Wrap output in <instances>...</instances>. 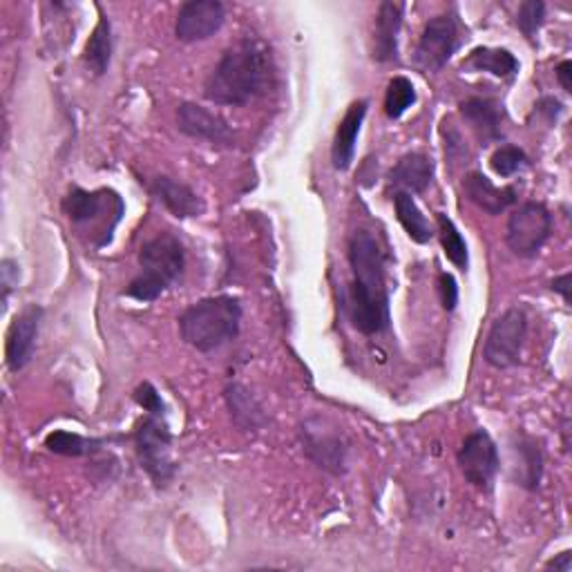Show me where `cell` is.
I'll list each match as a JSON object with an SVG mask.
<instances>
[{"label": "cell", "instance_id": "obj_30", "mask_svg": "<svg viewBox=\"0 0 572 572\" xmlns=\"http://www.w3.org/2000/svg\"><path fill=\"white\" fill-rule=\"evenodd\" d=\"M544 21H546V5L541 3V0H526V3L519 8L517 27L522 30V34L528 41H535Z\"/></svg>", "mask_w": 572, "mask_h": 572}, {"label": "cell", "instance_id": "obj_9", "mask_svg": "<svg viewBox=\"0 0 572 572\" xmlns=\"http://www.w3.org/2000/svg\"><path fill=\"white\" fill-rule=\"evenodd\" d=\"M300 441L305 445V451L309 454V459L318 468L331 474L347 472L350 443L338 427L329 425L322 419H309L300 427Z\"/></svg>", "mask_w": 572, "mask_h": 572}, {"label": "cell", "instance_id": "obj_32", "mask_svg": "<svg viewBox=\"0 0 572 572\" xmlns=\"http://www.w3.org/2000/svg\"><path fill=\"white\" fill-rule=\"evenodd\" d=\"M438 291H441V302H443L445 311H454L456 305H459V284H456L454 275H449V273L438 275Z\"/></svg>", "mask_w": 572, "mask_h": 572}, {"label": "cell", "instance_id": "obj_17", "mask_svg": "<svg viewBox=\"0 0 572 572\" xmlns=\"http://www.w3.org/2000/svg\"><path fill=\"white\" fill-rule=\"evenodd\" d=\"M403 14H405V3H382L376 14V25H374V59L378 64L396 61L398 59V34L403 27Z\"/></svg>", "mask_w": 572, "mask_h": 572}, {"label": "cell", "instance_id": "obj_10", "mask_svg": "<svg viewBox=\"0 0 572 572\" xmlns=\"http://www.w3.org/2000/svg\"><path fill=\"white\" fill-rule=\"evenodd\" d=\"M456 461H459V468L468 483H472L481 492L492 490L501 468V459L496 443L485 430H477L464 441Z\"/></svg>", "mask_w": 572, "mask_h": 572}, {"label": "cell", "instance_id": "obj_12", "mask_svg": "<svg viewBox=\"0 0 572 572\" xmlns=\"http://www.w3.org/2000/svg\"><path fill=\"white\" fill-rule=\"evenodd\" d=\"M226 23V8L219 0H191L184 3L178 23L175 34L184 43H199L210 36H215Z\"/></svg>", "mask_w": 572, "mask_h": 572}, {"label": "cell", "instance_id": "obj_23", "mask_svg": "<svg viewBox=\"0 0 572 572\" xmlns=\"http://www.w3.org/2000/svg\"><path fill=\"white\" fill-rule=\"evenodd\" d=\"M393 208H396V217H398L400 226L405 228V233L412 238V242L427 244L434 238L430 221L425 219V215L421 213V208L416 206V202L410 193L396 191L393 193Z\"/></svg>", "mask_w": 572, "mask_h": 572}, {"label": "cell", "instance_id": "obj_34", "mask_svg": "<svg viewBox=\"0 0 572 572\" xmlns=\"http://www.w3.org/2000/svg\"><path fill=\"white\" fill-rule=\"evenodd\" d=\"M552 291H557L565 305H570V273H563L552 279Z\"/></svg>", "mask_w": 572, "mask_h": 572}, {"label": "cell", "instance_id": "obj_14", "mask_svg": "<svg viewBox=\"0 0 572 572\" xmlns=\"http://www.w3.org/2000/svg\"><path fill=\"white\" fill-rule=\"evenodd\" d=\"M41 320H43V309L36 305L25 307L14 318L5 342V363L10 371H21L32 361Z\"/></svg>", "mask_w": 572, "mask_h": 572}, {"label": "cell", "instance_id": "obj_19", "mask_svg": "<svg viewBox=\"0 0 572 572\" xmlns=\"http://www.w3.org/2000/svg\"><path fill=\"white\" fill-rule=\"evenodd\" d=\"M150 191L178 219L199 217L206 210L204 199L188 184L173 178H155Z\"/></svg>", "mask_w": 572, "mask_h": 572}, {"label": "cell", "instance_id": "obj_33", "mask_svg": "<svg viewBox=\"0 0 572 572\" xmlns=\"http://www.w3.org/2000/svg\"><path fill=\"white\" fill-rule=\"evenodd\" d=\"M557 81H559V85L563 88V92H572V83H570V77H572V64L570 61H561L559 66H557Z\"/></svg>", "mask_w": 572, "mask_h": 572}, {"label": "cell", "instance_id": "obj_21", "mask_svg": "<svg viewBox=\"0 0 572 572\" xmlns=\"http://www.w3.org/2000/svg\"><path fill=\"white\" fill-rule=\"evenodd\" d=\"M224 398H226L228 410H231L233 421L242 430H260L266 423L262 405L244 385H240V382L228 385L224 391Z\"/></svg>", "mask_w": 572, "mask_h": 572}, {"label": "cell", "instance_id": "obj_13", "mask_svg": "<svg viewBox=\"0 0 572 572\" xmlns=\"http://www.w3.org/2000/svg\"><path fill=\"white\" fill-rule=\"evenodd\" d=\"M178 124H180V130L193 139H202V141H208L213 146H224V148H233V144H236L233 130L226 124L221 114H217L204 105L182 103L178 110Z\"/></svg>", "mask_w": 572, "mask_h": 572}, {"label": "cell", "instance_id": "obj_1", "mask_svg": "<svg viewBox=\"0 0 572 572\" xmlns=\"http://www.w3.org/2000/svg\"><path fill=\"white\" fill-rule=\"evenodd\" d=\"M350 320L365 335L389 329V286L385 275V251L378 238L361 228L350 240Z\"/></svg>", "mask_w": 572, "mask_h": 572}, {"label": "cell", "instance_id": "obj_20", "mask_svg": "<svg viewBox=\"0 0 572 572\" xmlns=\"http://www.w3.org/2000/svg\"><path fill=\"white\" fill-rule=\"evenodd\" d=\"M464 193L474 206H479L488 215H501L517 202V191L512 186L505 188L494 186L492 180H488L483 173H479V170L464 178Z\"/></svg>", "mask_w": 572, "mask_h": 572}, {"label": "cell", "instance_id": "obj_35", "mask_svg": "<svg viewBox=\"0 0 572 572\" xmlns=\"http://www.w3.org/2000/svg\"><path fill=\"white\" fill-rule=\"evenodd\" d=\"M546 568H554V570H561V572H570L572 570V552L565 550L561 554H557L554 559H550L546 563Z\"/></svg>", "mask_w": 572, "mask_h": 572}, {"label": "cell", "instance_id": "obj_7", "mask_svg": "<svg viewBox=\"0 0 572 572\" xmlns=\"http://www.w3.org/2000/svg\"><path fill=\"white\" fill-rule=\"evenodd\" d=\"M528 340V318L526 311L514 307L499 316L488 333L483 358L494 369L517 367L522 361V352Z\"/></svg>", "mask_w": 572, "mask_h": 572}, {"label": "cell", "instance_id": "obj_2", "mask_svg": "<svg viewBox=\"0 0 572 572\" xmlns=\"http://www.w3.org/2000/svg\"><path fill=\"white\" fill-rule=\"evenodd\" d=\"M273 85V64L264 43L242 38L228 47L204 83V96L215 105H249Z\"/></svg>", "mask_w": 572, "mask_h": 572}, {"label": "cell", "instance_id": "obj_27", "mask_svg": "<svg viewBox=\"0 0 572 572\" xmlns=\"http://www.w3.org/2000/svg\"><path fill=\"white\" fill-rule=\"evenodd\" d=\"M514 451L522 456V477H519V485L528 488V490H537L541 483V474H544V454L537 447L535 441L530 438H522L519 445H514Z\"/></svg>", "mask_w": 572, "mask_h": 572}, {"label": "cell", "instance_id": "obj_25", "mask_svg": "<svg viewBox=\"0 0 572 572\" xmlns=\"http://www.w3.org/2000/svg\"><path fill=\"white\" fill-rule=\"evenodd\" d=\"M436 224H438V236H441V244H443L447 260L456 268L468 271V264H470L468 244H466L464 236L459 233V228L454 226V221L445 213H436Z\"/></svg>", "mask_w": 572, "mask_h": 572}, {"label": "cell", "instance_id": "obj_11", "mask_svg": "<svg viewBox=\"0 0 572 572\" xmlns=\"http://www.w3.org/2000/svg\"><path fill=\"white\" fill-rule=\"evenodd\" d=\"M456 47H459V23L447 14L434 16L421 34L414 64L421 72H438L447 66Z\"/></svg>", "mask_w": 572, "mask_h": 572}, {"label": "cell", "instance_id": "obj_28", "mask_svg": "<svg viewBox=\"0 0 572 572\" xmlns=\"http://www.w3.org/2000/svg\"><path fill=\"white\" fill-rule=\"evenodd\" d=\"M528 163H530L528 155L517 146H501L490 159L492 170L501 178H512L522 173L524 168H528Z\"/></svg>", "mask_w": 572, "mask_h": 572}, {"label": "cell", "instance_id": "obj_4", "mask_svg": "<svg viewBox=\"0 0 572 572\" xmlns=\"http://www.w3.org/2000/svg\"><path fill=\"white\" fill-rule=\"evenodd\" d=\"M139 266L141 273L128 284L126 296L137 302H155L184 275V247L173 233H159L141 247Z\"/></svg>", "mask_w": 572, "mask_h": 572}, {"label": "cell", "instance_id": "obj_16", "mask_svg": "<svg viewBox=\"0 0 572 572\" xmlns=\"http://www.w3.org/2000/svg\"><path fill=\"white\" fill-rule=\"evenodd\" d=\"M367 101H356L350 105L347 114L342 117L335 137H333V146H331V161L335 170H350L354 163V155H356V141L361 135V128L365 124L367 117Z\"/></svg>", "mask_w": 572, "mask_h": 572}, {"label": "cell", "instance_id": "obj_29", "mask_svg": "<svg viewBox=\"0 0 572 572\" xmlns=\"http://www.w3.org/2000/svg\"><path fill=\"white\" fill-rule=\"evenodd\" d=\"M92 445H94L92 441H88L79 434L66 432V430L52 432L45 438V447L54 454H61V456H85L92 449Z\"/></svg>", "mask_w": 572, "mask_h": 572}, {"label": "cell", "instance_id": "obj_18", "mask_svg": "<svg viewBox=\"0 0 572 572\" xmlns=\"http://www.w3.org/2000/svg\"><path fill=\"white\" fill-rule=\"evenodd\" d=\"M434 180V163L423 152H410L400 157L398 163L391 168L389 184L396 191H403L410 195H423Z\"/></svg>", "mask_w": 572, "mask_h": 572}, {"label": "cell", "instance_id": "obj_22", "mask_svg": "<svg viewBox=\"0 0 572 572\" xmlns=\"http://www.w3.org/2000/svg\"><path fill=\"white\" fill-rule=\"evenodd\" d=\"M464 68L474 72H490L499 79H512L519 72V61L514 59V54L501 47H477L468 56Z\"/></svg>", "mask_w": 572, "mask_h": 572}, {"label": "cell", "instance_id": "obj_6", "mask_svg": "<svg viewBox=\"0 0 572 572\" xmlns=\"http://www.w3.org/2000/svg\"><path fill=\"white\" fill-rule=\"evenodd\" d=\"M170 447H173V434H170L168 423L163 416L148 414L135 430V449L141 468L157 488L173 481L178 472Z\"/></svg>", "mask_w": 572, "mask_h": 572}, {"label": "cell", "instance_id": "obj_15", "mask_svg": "<svg viewBox=\"0 0 572 572\" xmlns=\"http://www.w3.org/2000/svg\"><path fill=\"white\" fill-rule=\"evenodd\" d=\"M461 117L470 124L481 146H490L501 141V124H503V105L494 99L472 96L461 103Z\"/></svg>", "mask_w": 572, "mask_h": 572}, {"label": "cell", "instance_id": "obj_26", "mask_svg": "<svg viewBox=\"0 0 572 572\" xmlns=\"http://www.w3.org/2000/svg\"><path fill=\"white\" fill-rule=\"evenodd\" d=\"M416 103L414 83L408 77H393L385 94V112L389 119H400Z\"/></svg>", "mask_w": 572, "mask_h": 572}, {"label": "cell", "instance_id": "obj_5", "mask_svg": "<svg viewBox=\"0 0 572 572\" xmlns=\"http://www.w3.org/2000/svg\"><path fill=\"white\" fill-rule=\"evenodd\" d=\"M64 213L79 228H90L92 236H99L96 249H103L112 240V231L117 228L126 213V204L119 193L110 188L85 191L75 186L64 199Z\"/></svg>", "mask_w": 572, "mask_h": 572}, {"label": "cell", "instance_id": "obj_24", "mask_svg": "<svg viewBox=\"0 0 572 572\" xmlns=\"http://www.w3.org/2000/svg\"><path fill=\"white\" fill-rule=\"evenodd\" d=\"M112 25L107 21V16L101 12V19L90 36V41L85 43V52H83V61L90 68V72L94 77H103L110 68L112 61Z\"/></svg>", "mask_w": 572, "mask_h": 572}, {"label": "cell", "instance_id": "obj_8", "mask_svg": "<svg viewBox=\"0 0 572 572\" xmlns=\"http://www.w3.org/2000/svg\"><path fill=\"white\" fill-rule=\"evenodd\" d=\"M552 233V215L541 202H526L512 210L505 242L517 258H535Z\"/></svg>", "mask_w": 572, "mask_h": 572}, {"label": "cell", "instance_id": "obj_3", "mask_svg": "<svg viewBox=\"0 0 572 572\" xmlns=\"http://www.w3.org/2000/svg\"><path fill=\"white\" fill-rule=\"evenodd\" d=\"M242 302L233 296L204 298L180 316V333L186 345L210 354L240 335Z\"/></svg>", "mask_w": 572, "mask_h": 572}, {"label": "cell", "instance_id": "obj_31", "mask_svg": "<svg viewBox=\"0 0 572 572\" xmlns=\"http://www.w3.org/2000/svg\"><path fill=\"white\" fill-rule=\"evenodd\" d=\"M135 403L139 408H144L152 416H165V405H163V400H161V393L155 389L152 382H141L135 389Z\"/></svg>", "mask_w": 572, "mask_h": 572}]
</instances>
